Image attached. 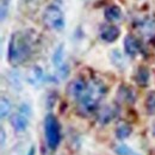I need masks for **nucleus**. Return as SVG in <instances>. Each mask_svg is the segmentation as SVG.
I'll use <instances>...</instances> for the list:
<instances>
[{
    "instance_id": "obj_13",
    "label": "nucleus",
    "mask_w": 155,
    "mask_h": 155,
    "mask_svg": "<svg viewBox=\"0 0 155 155\" xmlns=\"http://www.w3.org/2000/svg\"><path fill=\"white\" fill-rule=\"evenodd\" d=\"M122 8L118 5H109L104 10V17L110 23L117 21L122 18Z\"/></svg>"
},
{
    "instance_id": "obj_22",
    "label": "nucleus",
    "mask_w": 155,
    "mask_h": 155,
    "mask_svg": "<svg viewBox=\"0 0 155 155\" xmlns=\"http://www.w3.org/2000/svg\"><path fill=\"white\" fill-rule=\"evenodd\" d=\"M10 82L13 85V87H16V84H19V79H18V75H16L15 73H12L10 75Z\"/></svg>"
},
{
    "instance_id": "obj_23",
    "label": "nucleus",
    "mask_w": 155,
    "mask_h": 155,
    "mask_svg": "<svg viewBox=\"0 0 155 155\" xmlns=\"http://www.w3.org/2000/svg\"><path fill=\"white\" fill-rule=\"evenodd\" d=\"M26 155H36V148H35V146H31V147L29 148Z\"/></svg>"
},
{
    "instance_id": "obj_17",
    "label": "nucleus",
    "mask_w": 155,
    "mask_h": 155,
    "mask_svg": "<svg viewBox=\"0 0 155 155\" xmlns=\"http://www.w3.org/2000/svg\"><path fill=\"white\" fill-rule=\"evenodd\" d=\"M110 60H111V62L116 67H118V68H123L124 67V58H123V55H122V53L119 50H117V49L111 50V53H110Z\"/></svg>"
},
{
    "instance_id": "obj_21",
    "label": "nucleus",
    "mask_w": 155,
    "mask_h": 155,
    "mask_svg": "<svg viewBox=\"0 0 155 155\" xmlns=\"http://www.w3.org/2000/svg\"><path fill=\"white\" fill-rule=\"evenodd\" d=\"M7 6H8V0H1V20H4L7 17Z\"/></svg>"
},
{
    "instance_id": "obj_8",
    "label": "nucleus",
    "mask_w": 155,
    "mask_h": 155,
    "mask_svg": "<svg viewBox=\"0 0 155 155\" xmlns=\"http://www.w3.org/2000/svg\"><path fill=\"white\" fill-rule=\"evenodd\" d=\"M25 79H26V82L30 84L31 86H38L39 84L44 81V72L37 64L31 66L26 72Z\"/></svg>"
},
{
    "instance_id": "obj_12",
    "label": "nucleus",
    "mask_w": 155,
    "mask_h": 155,
    "mask_svg": "<svg viewBox=\"0 0 155 155\" xmlns=\"http://www.w3.org/2000/svg\"><path fill=\"white\" fill-rule=\"evenodd\" d=\"M150 79V72L146 66H140L135 73L134 80L140 87H147Z\"/></svg>"
},
{
    "instance_id": "obj_4",
    "label": "nucleus",
    "mask_w": 155,
    "mask_h": 155,
    "mask_svg": "<svg viewBox=\"0 0 155 155\" xmlns=\"http://www.w3.org/2000/svg\"><path fill=\"white\" fill-rule=\"evenodd\" d=\"M43 23L50 30H62L64 28V13L56 4H50L43 12Z\"/></svg>"
},
{
    "instance_id": "obj_15",
    "label": "nucleus",
    "mask_w": 155,
    "mask_h": 155,
    "mask_svg": "<svg viewBox=\"0 0 155 155\" xmlns=\"http://www.w3.org/2000/svg\"><path fill=\"white\" fill-rule=\"evenodd\" d=\"M63 54H64V47L63 44H60L56 50L54 51L53 54V58H51V61H53V64L56 67V68H60L63 63Z\"/></svg>"
},
{
    "instance_id": "obj_7",
    "label": "nucleus",
    "mask_w": 155,
    "mask_h": 155,
    "mask_svg": "<svg viewBox=\"0 0 155 155\" xmlns=\"http://www.w3.org/2000/svg\"><path fill=\"white\" fill-rule=\"evenodd\" d=\"M119 35H120L119 28L114 25V24L103 25L101 29H100V32H99L100 38L103 39L104 42H106V43H114L115 41L118 39Z\"/></svg>"
},
{
    "instance_id": "obj_25",
    "label": "nucleus",
    "mask_w": 155,
    "mask_h": 155,
    "mask_svg": "<svg viewBox=\"0 0 155 155\" xmlns=\"http://www.w3.org/2000/svg\"><path fill=\"white\" fill-rule=\"evenodd\" d=\"M152 133H153V135L155 136V120L153 122V124H152Z\"/></svg>"
},
{
    "instance_id": "obj_5",
    "label": "nucleus",
    "mask_w": 155,
    "mask_h": 155,
    "mask_svg": "<svg viewBox=\"0 0 155 155\" xmlns=\"http://www.w3.org/2000/svg\"><path fill=\"white\" fill-rule=\"evenodd\" d=\"M119 112V107L117 104H107L101 106L97 112V120L99 124L106 125L111 120H114Z\"/></svg>"
},
{
    "instance_id": "obj_11",
    "label": "nucleus",
    "mask_w": 155,
    "mask_h": 155,
    "mask_svg": "<svg viewBox=\"0 0 155 155\" xmlns=\"http://www.w3.org/2000/svg\"><path fill=\"white\" fill-rule=\"evenodd\" d=\"M11 125L17 133H23L26 130L29 125V117H26L20 112H17L16 115L11 117Z\"/></svg>"
},
{
    "instance_id": "obj_2",
    "label": "nucleus",
    "mask_w": 155,
    "mask_h": 155,
    "mask_svg": "<svg viewBox=\"0 0 155 155\" xmlns=\"http://www.w3.org/2000/svg\"><path fill=\"white\" fill-rule=\"evenodd\" d=\"M106 91L107 88L101 81H91V84H88L87 91L80 99H78V111L84 116L91 115L94 111H97L99 103L101 98L106 94Z\"/></svg>"
},
{
    "instance_id": "obj_1",
    "label": "nucleus",
    "mask_w": 155,
    "mask_h": 155,
    "mask_svg": "<svg viewBox=\"0 0 155 155\" xmlns=\"http://www.w3.org/2000/svg\"><path fill=\"white\" fill-rule=\"evenodd\" d=\"M34 39L23 31H17L11 35L7 49V61L11 66H18L25 62L32 54Z\"/></svg>"
},
{
    "instance_id": "obj_20",
    "label": "nucleus",
    "mask_w": 155,
    "mask_h": 155,
    "mask_svg": "<svg viewBox=\"0 0 155 155\" xmlns=\"http://www.w3.org/2000/svg\"><path fill=\"white\" fill-rule=\"evenodd\" d=\"M18 112H20V114H23V115H25L26 117L30 118V116H31V107H30L29 104L23 103V104H20L19 109H18Z\"/></svg>"
},
{
    "instance_id": "obj_19",
    "label": "nucleus",
    "mask_w": 155,
    "mask_h": 155,
    "mask_svg": "<svg viewBox=\"0 0 155 155\" xmlns=\"http://www.w3.org/2000/svg\"><path fill=\"white\" fill-rule=\"evenodd\" d=\"M114 152L117 155H131L133 152L131 149L127 146V144H123V143H118L114 147Z\"/></svg>"
},
{
    "instance_id": "obj_10",
    "label": "nucleus",
    "mask_w": 155,
    "mask_h": 155,
    "mask_svg": "<svg viewBox=\"0 0 155 155\" xmlns=\"http://www.w3.org/2000/svg\"><path fill=\"white\" fill-rule=\"evenodd\" d=\"M117 98L119 101L123 103H128V104H134L135 103V92L131 87L127 86V85H120L118 87V92H117Z\"/></svg>"
},
{
    "instance_id": "obj_6",
    "label": "nucleus",
    "mask_w": 155,
    "mask_h": 155,
    "mask_svg": "<svg viewBox=\"0 0 155 155\" xmlns=\"http://www.w3.org/2000/svg\"><path fill=\"white\" fill-rule=\"evenodd\" d=\"M87 87H88V84L85 81L84 78H75L74 80L68 82L66 87V92L71 98L80 99L87 91Z\"/></svg>"
},
{
    "instance_id": "obj_3",
    "label": "nucleus",
    "mask_w": 155,
    "mask_h": 155,
    "mask_svg": "<svg viewBox=\"0 0 155 155\" xmlns=\"http://www.w3.org/2000/svg\"><path fill=\"white\" fill-rule=\"evenodd\" d=\"M44 134L48 147L55 150L61 142V128L58 118L53 114H48L44 118Z\"/></svg>"
},
{
    "instance_id": "obj_24",
    "label": "nucleus",
    "mask_w": 155,
    "mask_h": 155,
    "mask_svg": "<svg viewBox=\"0 0 155 155\" xmlns=\"http://www.w3.org/2000/svg\"><path fill=\"white\" fill-rule=\"evenodd\" d=\"M5 140H6V137H5V130L1 128V147L5 146Z\"/></svg>"
},
{
    "instance_id": "obj_14",
    "label": "nucleus",
    "mask_w": 155,
    "mask_h": 155,
    "mask_svg": "<svg viewBox=\"0 0 155 155\" xmlns=\"http://www.w3.org/2000/svg\"><path fill=\"white\" fill-rule=\"evenodd\" d=\"M131 133H133V129L127 123H120L116 128V136L118 140H124V138L129 137Z\"/></svg>"
},
{
    "instance_id": "obj_18",
    "label": "nucleus",
    "mask_w": 155,
    "mask_h": 155,
    "mask_svg": "<svg viewBox=\"0 0 155 155\" xmlns=\"http://www.w3.org/2000/svg\"><path fill=\"white\" fill-rule=\"evenodd\" d=\"M11 112V103L7 98L1 97V100H0V116L1 118H6V117L10 115Z\"/></svg>"
},
{
    "instance_id": "obj_16",
    "label": "nucleus",
    "mask_w": 155,
    "mask_h": 155,
    "mask_svg": "<svg viewBox=\"0 0 155 155\" xmlns=\"http://www.w3.org/2000/svg\"><path fill=\"white\" fill-rule=\"evenodd\" d=\"M144 106L148 115H155V91H152L147 94L144 100Z\"/></svg>"
},
{
    "instance_id": "obj_9",
    "label": "nucleus",
    "mask_w": 155,
    "mask_h": 155,
    "mask_svg": "<svg viewBox=\"0 0 155 155\" xmlns=\"http://www.w3.org/2000/svg\"><path fill=\"white\" fill-rule=\"evenodd\" d=\"M124 50L130 58H135L141 51V43L134 35H127L124 38Z\"/></svg>"
}]
</instances>
